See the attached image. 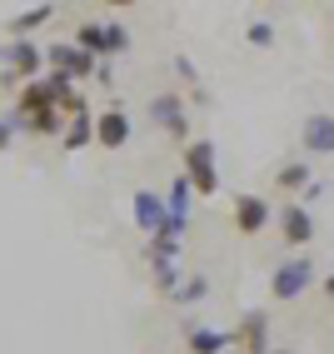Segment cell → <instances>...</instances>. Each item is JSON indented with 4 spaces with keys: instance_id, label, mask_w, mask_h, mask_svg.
I'll return each mask as SVG.
<instances>
[{
    "instance_id": "cell-25",
    "label": "cell",
    "mask_w": 334,
    "mask_h": 354,
    "mask_svg": "<svg viewBox=\"0 0 334 354\" xmlns=\"http://www.w3.org/2000/svg\"><path fill=\"white\" fill-rule=\"evenodd\" d=\"M270 354H284V349H270Z\"/></svg>"
},
{
    "instance_id": "cell-4",
    "label": "cell",
    "mask_w": 334,
    "mask_h": 354,
    "mask_svg": "<svg viewBox=\"0 0 334 354\" xmlns=\"http://www.w3.org/2000/svg\"><path fill=\"white\" fill-rule=\"evenodd\" d=\"M150 125H160L170 140H185V135H189V125H185V100L175 95V90H165V95L150 100Z\"/></svg>"
},
{
    "instance_id": "cell-6",
    "label": "cell",
    "mask_w": 334,
    "mask_h": 354,
    "mask_svg": "<svg viewBox=\"0 0 334 354\" xmlns=\"http://www.w3.org/2000/svg\"><path fill=\"white\" fill-rule=\"evenodd\" d=\"M95 145H105V150L130 145V115H125L120 105H110V110L95 115Z\"/></svg>"
},
{
    "instance_id": "cell-2",
    "label": "cell",
    "mask_w": 334,
    "mask_h": 354,
    "mask_svg": "<svg viewBox=\"0 0 334 354\" xmlns=\"http://www.w3.org/2000/svg\"><path fill=\"white\" fill-rule=\"evenodd\" d=\"M185 180H189L195 195H214V190H220V170H214V145H210V140L185 145Z\"/></svg>"
},
{
    "instance_id": "cell-9",
    "label": "cell",
    "mask_w": 334,
    "mask_h": 354,
    "mask_svg": "<svg viewBox=\"0 0 334 354\" xmlns=\"http://www.w3.org/2000/svg\"><path fill=\"white\" fill-rule=\"evenodd\" d=\"M279 234L290 245H309V240H315V215H309V205H284L279 209Z\"/></svg>"
},
{
    "instance_id": "cell-8",
    "label": "cell",
    "mask_w": 334,
    "mask_h": 354,
    "mask_svg": "<svg viewBox=\"0 0 334 354\" xmlns=\"http://www.w3.org/2000/svg\"><path fill=\"white\" fill-rule=\"evenodd\" d=\"M6 65L15 70V75H26V85L40 80V75H45V45H35V40H10Z\"/></svg>"
},
{
    "instance_id": "cell-14",
    "label": "cell",
    "mask_w": 334,
    "mask_h": 354,
    "mask_svg": "<svg viewBox=\"0 0 334 354\" xmlns=\"http://www.w3.org/2000/svg\"><path fill=\"white\" fill-rule=\"evenodd\" d=\"M50 15H55V6H35V10H20V15L10 20V35H15V40H30V35H35V30H40V26H45Z\"/></svg>"
},
{
    "instance_id": "cell-23",
    "label": "cell",
    "mask_w": 334,
    "mask_h": 354,
    "mask_svg": "<svg viewBox=\"0 0 334 354\" xmlns=\"http://www.w3.org/2000/svg\"><path fill=\"white\" fill-rule=\"evenodd\" d=\"M10 130H15L10 120H0V150H6V145H10Z\"/></svg>"
},
{
    "instance_id": "cell-24",
    "label": "cell",
    "mask_w": 334,
    "mask_h": 354,
    "mask_svg": "<svg viewBox=\"0 0 334 354\" xmlns=\"http://www.w3.org/2000/svg\"><path fill=\"white\" fill-rule=\"evenodd\" d=\"M324 295H329V299H334V270H329V279H324Z\"/></svg>"
},
{
    "instance_id": "cell-18",
    "label": "cell",
    "mask_w": 334,
    "mask_h": 354,
    "mask_svg": "<svg viewBox=\"0 0 334 354\" xmlns=\"http://www.w3.org/2000/svg\"><path fill=\"white\" fill-rule=\"evenodd\" d=\"M205 295H210V279H205V274H185L180 290H175L170 299H175V304H200Z\"/></svg>"
},
{
    "instance_id": "cell-21",
    "label": "cell",
    "mask_w": 334,
    "mask_h": 354,
    "mask_svg": "<svg viewBox=\"0 0 334 354\" xmlns=\"http://www.w3.org/2000/svg\"><path fill=\"white\" fill-rule=\"evenodd\" d=\"M245 40L254 45V50H270V45H275V26H270V20H250Z\"/></svg>"
},
{
    "instance_id": "cell-15",
    "label": "cell",
    "mask_w": 334,
    "mask_h": 354,
    "mask_svg": "<svg viewBox=\"0 0 334 354\" xmlns=\"http://www.w3.org/2000/svg\"><path fill=\"white\" fill-rule=\"evenodd\" d=\"M275 185H279V190H299V195H304L309 185H315V170H309L304 160H290V165L275 175Z\"/></svg>"
},
{
    "instance_id": "cell-7",
    "label": "cell",
    "mask_w": 334,
    "mask_h": 354,
    "mask_svg": "<svg viewBox=\"0 0 334 354\" xmlns=\"http://www.w3.org/2000/svg\"><path fill=\"white\" fill-rule=\"evenodd\" d=\"M270 220H275V209L265 195H234V230L240 234H259Z\"/></svg>"
},
{
    "instance_id": "cell-10",
    "label": "cell",
    "mask_w": 334,
    "mask_h": 354,
    "mask_svg": "<svg viewBox=\"0 0 334 354\" xmlns=\"http://www.w3.org/2000/svg\"><path fill=\"white\" fill-rule=\"evenodd\" d=\"M165 220H170L165 200H160L155 190H140V195H135V225L145 230V234H160V230H165Z\"/></svg>"
},
{
    "instance_id": "cell-12",
    "label": "cell",
    "mask_w": 334,
    "mask_h": 354,
    "mask_svg": "<svg viewBox=\"0 0 334 354\" xmlns=\"http://www.w3.org/2000/svg\"><path fill=\"white\" fill-rule=\"evenodd\" d=\"M75 50H85L90 60H110V50H105V20H85V26L75 30Z\"/></svg>"
},
{
    "instance_id": "cell-26",
    "label": "cell",
    "mask_w": 334,
    "mask_h": 354,
    "mask_svg": "<svg viewBox=\"0 0 334 354\" xmlns=\"http://www.w3.org/2000/svg\"><path fill=\"white\" fill-rule=\"evenodd\" d=\"M230 354H240V349H230Z\"/></svg>"
},
{
    "instance_id": "cell-20",
    "label": "cell",
    "mask_w": 334,
    "mask_h": 354,
    "mask_svg": "<svg viewBox=\"0 0 334 354\" xmlns=\"http://www.w3.org/2000/svg\"><path fill=\"white\" fill-rule=\"evenodd\" d=\"M105 50L110 55H125L130 50V30L120 26V20H105Z\"/></svg>"
},
{
    "instance_id": "cell-5",
    "label": "cell",
    "mask_w": 334,
    "mask_h": 354,
    "mask_svg": "<svg viewBox=\"0 0 334 354\" xmlns=\"http://www.w3.org/2000/svg\"><path fill=\"white\" fill-rule=\"evenodd\" d=\"M230 339L240 344V354H270V315L265 310H250Z\"/></svg>"
},
{
    "instance_id": "cell-13",
    "label": "cell",
    "mask_w": 334,
    "mask_h": 354,
    "mask_svg": "<svg viewBox=\"0 0 334 354\" xmlns=\"http://www.w3.org/2000/svg\"><path fill=\"white\" fill-rule=\"evenodd\" d=\"M230 344L225 329H189V354H230Z\"/></svg>"
},
{
    "instance_id": "cell-17",
    "label": "cell",
    "mask_w": 334,
    "mask_h": 354,
    "mask_svg": "<svg viewBox=\"0 0 334 354\" xmlns=\"http://www.w3.org/2000/svg\"><path fill=\"white\" fill-rule=\"evenodd\" d=\"M85 145H95V115H90V110L75 115L70 130H65V150H85Z\"/></svg>"
},
{
    "instance_id": "cell-11",
    "label": "cell",
    "mask_w": 334,
    "mask_h": 354,
    "mask_svg": "<svg viewBox=\"0 0 334 354\" xmlns=\"http://www.w3.org/2000/svg\"><path fill=\"white\" fill-rule=\"evenodd\" d=\"M304 145L309 150H315V155H334V115H324V110H315V115H309V120H304Z\"/></svg>"
},
{
    "instance_id": "cell-16",
    "label": "cell",
    "mask_w": 334,
    "mask_h": 354,
    "mask_svg": "<svg viewBox=\"0 0 334 354\" xmlns=\"http://www.w3.org/2000/svg\"><path fill=\"white\" fill-rule=\"evenodd\" d=\"M189 195H195V190H189V180H185V175L170 180V200H165V209H170V220H175V225H189Z\"/></svg>"
},
{
    "instance_id": "cell-22",
    "label": "cell",
    "mask_w": 334,
    "mask_h": 354,
    "mask_svg": "<svg viewBox=\"0 0 334 354\" xmlns=\"http://www.w3.org/2000/svg\"><path fill=\"white\" fill-rule=\"evenodd\" d=\"M175 75H180L185 85H195V80H200V70H195V65H189L185 55H175Z\"/></svg>"
},
{
    "instance_id": "cell-19",
    "label": "cell",
    "mask_w": 334,
    "mask_h": 354,
    "mask_svg": "<svg viewBox=\"0 0 334 354\" xmlns=\"http://www.w3.org/2000/svg\"><path fill=\"white\" fill-rule=\"evenodd\" d=\"M150 270H155V285H160V295H175L180 290V265H175V259H150Z\"/></svg>"
},
{
    "instance_id": "cell-1",
    "label": "cell",
    "mask_w": 334,
    "mask_h": 354,
    "mask_svg": "<svg viewBox=\"0 0 334 354\" xmlns=\"http://www.w3.org/2000/svg\"><path fill=\"white\" fill-rule=\"evenodd\" d=\"M309 285H315V259H304V254H295V259H284V265H275V274H270V295H275L279 304L299 299Z\"/></svg>"
},
{
    "instance_id": "cell-3",
    "label": "cell",
    "mask_w": 334,
    "mask_h": 354,
    "mask_svg": "<svg viewBox=\"0 0 334 354\" xmlns=\"http://www.w3.org/2000/svg\"><path fill=\"white\" fill-rule=\"evenodd\" d=\"M70 95V85L55 80V75H40L30 85H20V95H15V115H40V110H60V100Z\"/></svg>"
}]
</instances>
